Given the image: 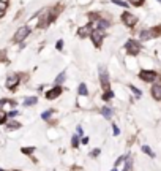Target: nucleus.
Returning <instances> with one entry per match:
<instances>
[{
  "mask_svg": "<svg viewBox=\"0 0 161 171\" xmlns=\"http://www.w3.org/2000/svg\"><path fill=\"white\" fill-rule=\"evenodd\" d=\"M101 114H103L106 119H111L112 117V109L108 108V106H103V108H101Z\"/></svg>",
  "mask_w": 161,
  "mask_h": 171,
  "instance_id": "nucleus-13",
  "label": "nucleus"
},
{
  "mask_svg": "<svg viewBox=\"0 0 161 171\" xmlns=\"http://www.w3.org/2000/svg\"><path fill=\"white\" fill-rule=\"evenodd\" d=\"M6 8V3L5 2H0V11H3Z\"/></svg>",
  "mask_w": 161,
  "mask_h": 171,
  "instance_id": "nucleus-32",
  "label": "nucleus"
},
{
  "mask_svg": "<svg viewBox=\"0 0 161 171\" xmlns=\"http://www.w3.org/2000/svg\"><path fill=\"white\" fill-rule=\"evenodd\" d=\"M112 171H117V170H112Z\"/></svg>",
  "mask_w": 161,
  "mask_h": 171,
  "instance_id": "nucleus-36",
  "label": "nucleus"
},
{
  "mask_svg": "<svg viewBox=\"0 0 161 171\" xmlns=\"http://www.w3.org/2000/svg\"><path fill=\"white\" fill-rule=\"evenodd\" d=\"M56 48H57L58 51H62V49H63V41H62V40H58V41H57V44H56Z\"/></svg>",
  "mask_w": 161,
  "mask_h": 171,
  "instance_id": "nucleus-28",
  "label": "nucleus"
},
{
  "mask_svg": "<svg viewBox=\"0 0 161 171\" xmlns=\"http://www.w3.org/2000/svg\"><path fill=\"white\" fill-rule=\"evenodd\" d=\"M77 135H82V127H77Z\"/></svg>",
  "mask_w": 161,
  "mask_h": 171,
  "instance_id": "nucleus-34",
  "label": "nucleus"
},
{
  "mask_svg": "<svg viewBox=\"0 0 161 171\" xmlns=\"http://www.w3.org/2000/svg\"><path fill=\"white\" fill-rule=\"evenodd\" d=\"M5 121H6V113H5V111H2V109H0V124H3Z\"/></svg>",
  "mask_w": 161,
  "mask_h": 171,
  "instance_id": "nucleus-25",
  "label": "nucleus"
},
{
  "mask_svg": "<svg viewBox=\"0 0 161 171\" xmlns=\"http://www.w3.org/2000/svg\"><path fill=\"white\" fill-rule=\"evenodd\" d=\"M118 133H120V130H118V128H117V125H114V135H118Z\"/></svg>",
  "mask_w": 161,
  "mask_h": 171,
  "instance_id": "nucleus-33",
  "label": "nucleus"
},
{
  "mask_svg": "<svg viewBox=\"0 0 161 171\" xmlns=\"http://www.w3.org/2000/svg\"><path fill=\"white\" fill-rule=\"evenodd\" d=\"M60 95H62V87L60 86H56L54 89L46 92V98L48 100H54V98H57V97H60Z\"/></svg>",
  "mask_w": 161,
  "mask_h": 171,
  "instance_id": "nucleus-8",
  "label": "nucleus"
},
{
  "mask_svg": "<svg viewBox=\"0 0 161 171\" xmlns=\"http://www.w3.org/2000/svg\"><path fill=\"white\" fill-rule=\"evenodd\" d=\"M6 87L8 89H14V87L19 84V76L17 75H11V76H8V79H6Z\"/></svg>",
  "mask_w": 161,
  "mask_h": 171,
  "instance_id": "nucleus-10",
  "label": "nucleus"
},
{
  "mask_svg": "<svg viewBox=\"0 0 161 171\" xmlns=\"http://www.w3.org/2000/svg\"><path fill=\"white\" fill-rule=\"evenodd\" d=\"M65 76H66V75H65V71H62L60 75L56 78V84H57V86H58V84H62V82L65 81Z\"/></svg>",
  "mask_w": 161,
  "mask_h": 171,
  "instance_id": "nucleus-17",
  "label": "nucleus"
},
{
  "mask_svg": "<svg viewBox=\"0 0 161 171\" xmlns=\"http://www.w3.org/2000/svg\"><path fill=\"white\" fill-rule=\"evenodd\" d=\"M131 166H133V159L128 155V157H126V162H125V166H123V171H130Z\"/></svg>",
  "mask_w": 161,
  "mask_h": 171,
  "instance_id": "nucleus-15",
  "label": "nucleus"
},
{
  "mask_svg": "<svg viewBox=\"0 0 161 171\" xmlns=\"http://www.w3.org/2000/svg\"><path fill=\"white\" fill-rule=\"evenodd\" d=\"M109 27V21H106V19H98V24H96V29H100V30H104V29H108Z\"/></svg>",
  "mask_w": 161,
  "mask_h": 171,
  "instance_id": "nucleus-12",
  "label": "nucleus"
},
{
  "mask_svg": "<svg viewBox=\"0 0 161 171\" xmlns=\"http://www.w3.org/2000/svg\"><path fill=\"white\" fill-rule=\"evenodd\" d=\"M126 157H128V155H122V157H120V159H117V162H116V166H118V165H120V163H122V162H123V160H125V159H126Z\"/></svg>",
  "mask_w": 161,
  "mask_h": 171,
  "instance_id": "nucleus-29",
  "label": "nucleus"
},
{
  "mask_svg": "<svg viewBox=\"0 0 161 171\" xmlns=\"http://www.w3.org/2000/svg\"><path fill=\"white\" fill-rule=\"evenodd\" d=\"M90 38H92V41H93V44L96 48H100L101 43H103V38H104V30H100V29L93 30L92 35H90Z\"/></svg>",
  "mask_w": 161,
  "mask_h": 171,
  "instance_id": "nucleus-6",
  "label": "nucleus"
},
{
  "mask_svg": "<svg viewBox=\"0 0 161 171\" xmlns=\"http://www.w3.org/2000/svg\"><path fill=\"white\" fill-rule=\"evenodd\" d=\"M36 101H38V98H36V97H29V98L24 100V105H25V106H32V105H35Z\"/></svg>",
  "mask_w": 161,
  "mask_h": 171,
  "instance_id": "nucleus-16",
  "label": "nucleus"
},
{
  "mask_svg": "<svg viewBox=\"0 0 161 171\" xmlns=\"http://www.w3.org/2000/svg\"><path fill=\"white\" fill-rule=\"evenodd\" d=\"M33 151H35L33 147H24V149H22V152H24V154H32Z\"/></svg>",
  "mask_w": 161,
  "mask_h": 171,
  "instance_id": "nucleus-27",
  "label": "nucleus"
},
{
  "mask_svg": "<svg viewBox=\"0 0 161 171\" xmlns=\"http://www.w3.org/2000/svg\"><path fill=\"white\" fill-rule=\"evenodd\" d=\"M125 51H126V54H130V55H137L141 51V44L134 40H128L125 43Z\"/></svg>",
  "mask_w": 161,
  "mask_h": 171,
  "instance_id": "nucleus-2",
  "label": "nucleus"
},
{
  "mask_svg": "<svg viewBox=\"0 0 161 171\" xmlns=\"http://www.w3.org/2000/svg\"><path fill=\"white\" fill-rule=\"evenodd\" d=\"M156 78H158V75L152 70H141V73H139V79L145 81V82H152V81H155Z\"/></svg>",
  "mask_w": 161,
  "mask_h": 171,
  "instance_id": "nucleus-7",
  "label": "nucleus"
},
{
  "mask_svg": "<svg viewBox=\"0 0 161 171\" xmlns=\"http://www.w3.org/2000/svg\"><path fill=\"white\" fill-rule=\"evenodd\" d=\"M51 116H52V109H49V111H44V113L41 114V117H43L44 121H48V119H49Z\"/></svg>",
  "mask_w": 161,
  "mask_h": 171,
  "instance_id": "nucleus-20",
  "label": "nucleus"
},
{
  "mask_svg": "<svg viewBox=\"0 0 161 171\" xmlns=\"http://www.w3.org/2000/svg\"><path fill=\"white\" fill-rule=\"evenodd\" d=\"M112 3H116V5H118V7H123V8H128V3L122 2V0H112Z\"/></svg>",
  "mask_w": 161,
  "mask_h": 171,
  "instance_id": "nucleus-22",
  "label": "nucleus"
},
{
  "mask_svg": "<svg viewBox=\"0 0 161 171\" xmlns=\"http://www.w3.org/2000/svg\"><path fill=\"white\" fill-rule=\"evenodd\" d=\"M98 73H100V81H101L103 89L104 90H109V75H108V71H106V68L103 65H100Z\"/></svg>",
  "mask_w": 161,
  "mask_h": 171,
  "instance_id": "nucleus-4",
  "label": "nucleus"
},
{
  "mask_svg": "<svg viewBox=\"0 0 161 171\" xmlns=\"http://www.w3.org/2000/svg\"><path fill=\"white\" fill-rule=\"evenodd\" d=\"M21 127V124H17V122H11V124H8V128H19Z\"/></svg>",
  "mask_w": 161,
  "mask_h": 171,
  "instance_id": "nucleus-26",
  "label": "nucleus"
},
{
  "mask_svg": "<svg viewBox=\"0 0 161 171\" xmlns=\"http://www.w3.org/2000/svg\"><path fill=\"white\" fill-rule=\"evenodd\" d=\"M112 97H114V92H112L111 89H109V90H106V94L103 95V100H111Z\"/></svg>",
  "mask_w": 161,
  "mask_h": 171,
  "instance_id": "nucleus-19",
  "label": "nucleus"
},
{
  "mask_svg": "<svg viewBox=\"0 0 161 171\" xmlns=\"http://www.w3.org/2000/svg\"><path fill=\"white\" fill-rule=\"evenodd\" d=\"M161 35V25L160 27H155V29H147V30H142L139 33V40L141 41H147L150 38H155V36Z\"/></svg>",
  "mask_w": 161,
  "mask_h": 171,
  "instance_id": "nucleus-1",
  "label": "nucleus"
},
{
  "mask_svg": "<svg viewBox=\"0 0 161 171\" xmlns=\"http://www.w3.org/2000/svg\"><path fill=\"white\" fill-rule=\"evenodd\" d=\"M128 2H130L131 5H134V7H141L142 3H144V0H128Z\"/></svg>",
  "mask_w": 161,
  "mask_h": 171,
  "instance_id": "nucleus-23",
  "label": "nucleus"
},
{
  "mask_svg": "<svg viewBox=\"0 0 161 171\" xmlns=\"http://www.w3.org/2000/svg\"><path fill=\"white\" fill-rule=\"evenodd\" d=\"M71 144H73V147H77L79 146V138H77V135H74L71 138Z\"/></svg>",
  "mask_w": 161,
  "mask_h": 171,
  "instance_id": "nucleus-21",
  "label": "nucleus"
},
{
  "mask_svg": "<svg viewBox=\"0 0 161 171\" xmlns=\"http://www.w3.org/2000/svg\"><path fill=\"white\" fill-rule=\"evenodd\" d=\"M0 171H2V170H0Z\"/></svg>",
  "mask_w": 161,
  "mask_h": 171,
  "instance_id": "nucleus-37",
  "label": "nucleus"
},
{
  "mask_svg": "<svg viewBox=\"0 0 161 171\" xmlns=\"http://www.w3.org/2000/svg\"><path fill=\"white\" fill-rule=\"evenodd\" d=\"M89 16H90V19H92V21H93V19H100V16H98V13H90V15H89Z\"/></svg>",
  "mask_w": 161,
  "mask_h": 171,
  "instance_id": "nucleus-30",
  "label": "nucleus"
},
{
  "mask_svg": "<svg viewBox=\"0 0 161 171\" xmlns=\"http://www.w3.org/2000/svg\"><path fill=\"white\" fill-rule=\"evenodd\" d=\"M158 2H160V3H161V0H158Z\"/></svg>",
  "mask_w": 161,
  "mask_h": 171,
  "instance_id": "nucleus-35",
  "label": "nucleus"
},
{
  "mask_svg": "<svg viewBox=\"0 0 161 171\" xmlns=\"http://www.w3.org/2000/svg\"><path fill=\"white\" fill-rule=\"evenodd\" d=\"M77 92H79V95H82V97H84V95H87V94H89V89H87V86L84 84V82H81V84H79V87H77Z\"/></svg>",
  "mask_w": 161,
  "mask_h": 171,
  "instance_id": "nucleus-14",
  "label": "nucleus"
},
{
  "mask_svg": "<svg viewBox=\"0 0 161 171\" xmlns=\"http://www.w3.org/2000/svg\"><path fill=\"white\" fill-rule=\"evenodd\" d=\"M142 152H145L147 155H150V157H155V152L150 149L149 146H142Z\"/></svg>",
  "mask_w": 161,
  "mask_h": 171,
  "instance_id": "nucleus-18",
  "label": "nucleus"
},
{
  "mask_svg": "<svg viewBox=\"0 0 161 171\" xmlns=\"http://www.w3.org/2000/svg\"><path fill=\"white\" fill-rule=\"evenodd\" d=\"M92 32H93V29H92V24H87L84 27H81L79 30H77V35L81 36V38H85V36H90Z\"/></svg>",
  "mask_w": 161,
  "mask_h": 171,
  "instance_id": "nucleus-9",
  "label": "nucleus"
},
{
  "mask_svg": "<svg viewBox=\"0 0 161 171\" xmlns=\"http://www.w3.org/2000/svg\"><path fill=\"white\" fill-rule=\"evenodd\" d=\"M98 154H100V149H93V151H92V157H98Z\"/></svg>",
  "mask_w": 161,
  "mask_h": 171,
  "instance_id": "nucleus-31",
  "label": "nucleus"
},
{
  "mask_svg": "<svg viewBox=\"0 0 161 171\" xmlns=\"http://www.w3.org/2000/svg\"><path fill=\"white\" fill-rule=\"evenodd\" d=\"M122 22H123L126 27H134V25L137 24V16H134V15L130 13V11H123V13H122Z\"/></svg>",
  "mask_w": 161,
  "mask_h": 171,
  "instance_id": "nucleus-3",
  "label": "nucleus"
},
{
  "mask_svg": "<svg viewBox=\"0 0 161 171\" xmlns=\"http://www.w3.org/2000/svg\"><path fill=\"white\" fill-rule=\"evenodd\" d=\"M29 33H30V29H29L27 25L19 27V29H17V32L14 33V41H16V43H21V41H24L27 36H29Z\"/></svg>",
  "mask_w": 161,
  "mask_h": 171,
  "instance_id": "nucleus-5",
  "label": "nucleus"
},
{
  "mask_svg": "<svg viewBox=\"0 0 161 171\" xmlns=\"http://www.w3.org/2000/svg\"><path fill=\"white\" fill-rule=\"evenodd\" d=\"M130 89H131L133 92H134V95L137 97V98H139V97L142 95V94H141V90H139V89H137V87H134V86H130Z\"/></svg>",
  "mask_w": 161,
  "mask_h": 171,
  "instance_id": "nucleus-24",
  "label": "nucleus"
},
{
  "mask_svg": "<svg viewBox=\"0 0 161 171\" xmlns=\"http://www.w3.org/2000/svg\"><path fill=\"white\" fill-rule=\"evenodd\" d=\"M152 97L155 100H161V84H155L152 87Z\"/></svg>",
  "mask_w": 161,
  "mask_h": 171,
  "instance_id": "nucleus-11",
  "label": "nucleus"
}]
</instances>
